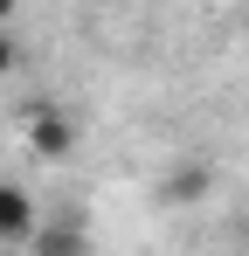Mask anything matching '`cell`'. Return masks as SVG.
<instances>
[{
  "mask_svg": "<svg viewBox=\"0 0 249 256\" xmlns=\"http://www.w3.org/2000/svg\"><path fill=\"white\" fill-rule=\"evenodd\" d=\"M21 132H28V152H35V160H70V152H76V138H83L76 118H70L56 97H35V104H28V118H21Z\"/></svg>",
  "mask_w": 249,
  "mask_h": 256,
  "instance_id": "1",
  "label": "cell"
},
{
  "mask_svg": "<svg viewBox=\"0 0 249 256\" xmlns=\"http://www.w3.org/2000/svg\"><path fill=\"white\" fill-rule=\"evenodd\" d=\"M42 228L35 214V194L28 187H14V180H0V250H28V236Z\"/></svg>",
  "mask_w": 249,
  "mask_h": 256,
  "instance_id": "2",
  "label": "cell"
},
{
  "mask_svg": "<svg viewBox=\"0 0 249 256\" xmlns=\"http://www.w3.org/2000/svg\"><path fill=\"white\" fill-rule=\"evenodd\" d=\"M28 256H90V228L76 214H42V228L28 236Z\"/></svg>",
  "mask_w": 249,
  "mask_h": 256,
  "instance_id": "3",
  "label": "cell"
},
{
  "mask_svg": "<svg viewBox=\"0 0 249 256\" xmlns=\"http://www.w3.org/2000/svg\"><path fill=\"white\" fill-rule=\"evenodd\" d=\"M160 194L173 201V208H194V201L214 194V166H208V160H180V166L160 180Z\"/></svg>",
  "mask_w": 249,
  "mask_h": 256,
  "instance_id": "4",
  "label": "cell"
},
{
  "mask_svg": "<svg viewBox=\"0 0 249 256\" xmlns=\"http://www.w3.org/2000/svg\"><path fill=\"white\" fill-rule=\"evenodd\" d=\"M14 70H21V35L0 28V76H14Z\"/></svg>",
  "mask_w": 249,
  "mask_h": 256,
  "instance_id": "5",
  "label": "cell"
},
{
  "mask_svg": "<svg viewBox=\"0 0 249 256\" xmlns=\"http://www.w3.org/2000/svg\"><path fill=\"white\" fill-rule=\"evenodd\" d=\"M0 28H14V0H0Z\"/></svg>",
  "mask_w": 249,
  "mask_h": 256,
  "instance_id": "6",
  "label": "cell"
}]
</instances>
